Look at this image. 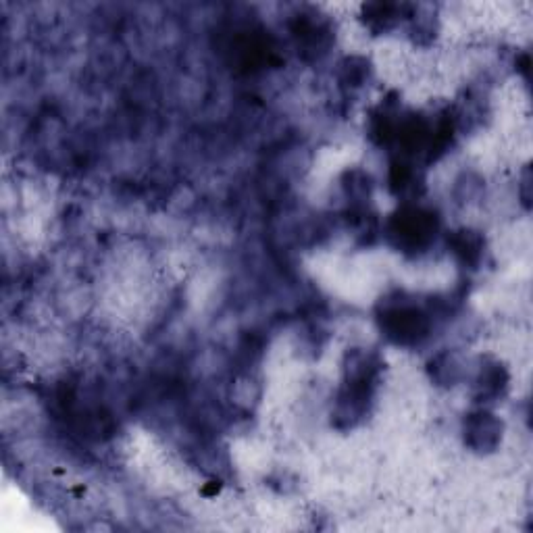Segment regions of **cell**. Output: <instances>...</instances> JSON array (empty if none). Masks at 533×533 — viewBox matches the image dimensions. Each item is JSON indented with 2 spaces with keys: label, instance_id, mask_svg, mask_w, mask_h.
Instances as JSON below:
<instances>
[{
  "label": "cell",
  "instance_id": "6da1fadb",
  "mask_svg": "<svg viewBox=\"0 0 533 533\" xmlns=\"http://www.w3.org/2000/svg\"><path fill=\"white\" fill-rule=\"evenodd\" d=\"M379 363L371 352H354L350 365L346 367V379L338 396L336 417L348 421L350 425L361 419L367 411V404L373 398V388L377 382Z\"/></svg>",
  "mask_w": 533,
  "mask_h": 533
},
{
  "label": "cell",
  "instance_id": "7a4b0ae2",
  "mask_svg": "<svg viewBox=\"0 0 533 533\" xmlns=\"http://www.w3.org/2000/svg\"><path fill=\"white\" fill-rule=\"evenodd\" d=\"M379 321H382L384 334L394 344H402V346L419 344L423 338H427L429 329H431L429 315L421 307H417V304L404 302V300H396L388 304L382 317H379Z\"/></svg>",
  "mask_w": 533,
  "mask_h": 533
},
{
  "label": "cell",
  "instance_id": "3957f363",
  "mask_svg": "<svg viewBox=\"0 0 533 533\" xmlns=\"http://www.w3.org/2000/svg\"><path fill=\"white\" fill-rule=\"evenodd\" d=\"M438 223L434 213H427L423 209H406L392 221V236L398 240L400 246L409 248H423L429 240L436 236Z\"/></svg>",
  "mask_w": 533,
  "mask_h": 533
},
{
  "label": "cell",
  "instance_id": "277c9868",
  "mask_svg": "<svg viewBox=\"0 0 533 533\" xmlns=\"http://www.w3.org/2000/svg\"><path fill=\"white\" fill-rule=\"evenodd\" d=\"M500 431H502V425L494 419V415L481 411V413L469 415L467 427H465V438L469 446H473L475 450H490L500 440Z\"/></svg>",
  "mask_w": 533,
  "mask_h": 533
},
{
  "label": "cell",
  "instance_id": "5b68a950",
  "mask_svg": "<svg viewBox=\"0 0 533 533\" xmlns=\"http://www.w3.org/2000/svg\"><path fill=\"white\" fill-rule=\"evenodd\" d=\"M452 248L465 263H477L481 257V240L473 232H461L452 238Z\"/></svg>",
  "mask_w": 533,
  "mask_h": 533
},
{
  "label": "cell",
  "instance_id": "8992f818",
  "mask_svg": "<svg viewBox=\"0 0 533 533\" xmlns=\"http://www.w3.org/2000/svg\"><path fill=\"white\" fill-rule=\"evenodd\" d=\"M479 388H481V396H496L500 394V388H504V382H506V377H504V371L494 365V367H488L481 371V379H479Z\"/></svg>",
  "mask_w": 533,
  "mask_h": 533
}]
</instances>
